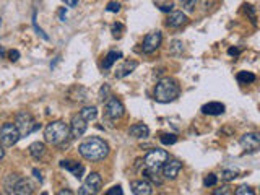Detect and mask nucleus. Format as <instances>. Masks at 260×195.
<instances>
[{"label": "nucleus", "instance_id": "obj_27", "mask_svg": "<svg viewBox=\"0 0 260 195\" xmlns=\"http://www.w3.org/2000/svg\"><path fill=\"white\" fill-rule=\"evenodd\" d=\"M255 80H257V77H255L252 72H239L238 73V81L241 85H249V83H254Z\"/></svg>", "mask_w": 260, "mask_h": 195}, {"label": "nucleus", "instance_id": "obj_4", "mask_svg": "<svg viewBox=\"0 0 260 195\" xmlns=\"http://www.w3.org/2000/svg\"><path fill=\"white\" fill-rule=\"evenodd\" d=\"M15 125H17V129H18V132H20L21 136H28L30 134L36 132L41 127V124H37V122L35 120V117H33L30 112H26V111L17 114Z\"/></svg>", "mask_w": 260, "mask_h": 195}, {"label": "nucleus", "instance_id": "obj_3", "mask_svg": "<svg viewBox=\"0 0 260 195\" xmlns=\"http://www.w3.org/2000/svg\"><path fill=\"white\" fill-rule=\"evenodd\" d=\"M69 136H70V129H69V125L62 120L51 122L44 129V138L47 143H51V145L59 146L64 143L65 140H69Z\"/></svg>", "mask_w": 260, "mask_h": 195}, {"label": "nucleus", "instance_id": "obj_26", "mask_svg": "<svg viewBox=\"0 0 260 195\" xmlns=\"http://www.w3.org/2000/svg\"><path fill=\"white\" fill-rule=\"evenodd\" d=\"M184 42L181 41V39H174V41L171 42V47H169V54L171 56H182L184 54Z\"/></svg>", "mask_w": 260, "mask_h": 195}, {"label": "nucleus", "instance_id": "obj_16", "mask_svg": "<svg viewBox=\"0 0 260 195\" xmlns=\"http://www.w3.org/2000/svg\"><path fill=\"white\" fill-rule=\"evenodd\" d=\"M33 192H35V184L30 179H23V177L18 179L15 189H13V194H18V195H30Z\"/></svg>", "mask_w": 260, "mask_h": 195}, {"label": "nucleus", "instance_id": "obj_13", "mask_svg": "<svg viewBox=\"0 0 260 195\" xmlns=\"http://www.w3.org/2000/svg\"><path fill=\"white\" fill-rule=\"evenodd\" d=\"M60 168L65 171H70L76 179H81V176L85 173V166H81L78 161H74V159H62Z\"/></svg>", "mask_w": 260, "mask_h": 195}, {"label": "nucleus", "instance_id": "obj_43", "mask_svg": "<svg viewBox=\"0 0 260 195\" xmlns=\"http://www.w3.org/2000/svg\"><path fill=\"white\" fill-rule=\"evenodd\" d=\"M33 174L36 176V179H39V182H42V176H41V173L37 169H33Z\"/></svg>", "mask_w": 260, "mask_h": 195}, {"label": "nucleus", "instance_id": "obj_24", "mask_svg": "<svg viewBox=\"0 0 260 195\" xmlns=\"http://www.w3.org/2000/svg\"><path fill=\"white\" fill-rule=\"evenodd\" d=\"M122 57V54L120 52H117V51H111L108 56H106V58H104V63H103V67L106 68V70H109L111 67L114 65L115 62H117V58H120Z\"/></svg>", "mask_w": 260, "mask_h": 195}, {"label": "nucleus", "instance_id": "obj_8", "mask_svg": "<svg viewBox=\"0 0 260 195\" xmlns=\"http://www.w3.org/2000/svg\"><path fill=\"white\" fill-rule=\"evenodd\" d=\"M101 187H103V179L98 173H91L88 177H86L85 185L78 190L80 195H91V194H98Z\"/></svg>", "mask_w": 260, "mask_h": 195}, {"label": "nucleus", "instance_id": "obj_2", "mask_svg": "<svg viewBox=\"0 0 260 195\" xmlns=\"http://www.w3.org/2000/svg\"><path fill=\"white\" fill-rule=\"evenodd\" d=\"M179 93H181V86H179V83H177V80L166 77L156 83L155 99L158 102H171L179 96Z\"/></svg>", "mask_w": 260, "mask_h": 195}, {"label": "nucleus", "instance_id": "obj_6", "mask_svg": "<svg viewBox=\"0 0 260 195\" xmlns=\"http://www.w3.org/2000/svg\"><path fill=\"white\" fill-rule=\"evenodd\" d=\"M20 138H21V135H20V132H18L15 124L7 122V124L2 125V129H0V145L13 146Z\"/></svg>", "mask_w": 260, "mask_h": 195}, {"label": "nucleus", "instance_id": "obj_42", "mask_svg": "<svg viewBox=\"0 0 260 195\" xmlns=\"http://www.w3.org/2000/svg\"><path fill=\"white\" fill-rule=\"evenodd\" d=\"M59 18L62 20V21H65V8H60L59 10Z\"/></svg>", "mask_w": 260, "mask_h": 195}, {"label": "nucleus", "instance_id": "obj_12", "mask_svg": "<svg viewBox=\"0 0 260 195\" xmlns=\"http://www.w3.org/2000/svg\"><path fill=\"white\" fill-rule=\"evenodd\" d=\"M241 146L247 151H257L260 146V135L259 134H245L241 136Z\"/></svg>", "mask_w": 260, "mask_h": 195}, {"label": "nucleus", "instance_id": "obj_29", "mask_svg": "<svg viewBox=\"0 0 260 195\" xmlns=\"http://www.w3.org/2000/svg\"><path fill=\"white\" fill-rule=\"evenodd\" d=\"M197 2H199V0H182V8H184L187 13H192L195 10Z\"/></svg>", "mask_w": 260, "mask_h": 195}, {"label": "nucleus", "instance_id": "obj_17", "mask_svg": "<svg viewBox=\"0 0 260 195\" xmlns=\"http://www.w3.org/2000/svg\"><path fill=\"white\" fill-rule=\"evenodd\" d=\"M186 23H187V17L184 12H172L166 20V24L169 28H181Z\"/></svg>", "mask_w": 260, "mask_h": 195}, {"label": "nucleus", "instance_id": "obj_38", "mask_svg": "<svg viewBox=\"0 0 260 195\" xmlns=\"http://www.w3.org/2000/svg\"><path fill=\"white\" fill-rule=\"evenodd\" d=\"M8 57H10V60H12V62H17L18 58H20V52H18L17 49H12V51L8 52Z\"/></svg>", "mask_w": 260, "mask_h": 195}, {"label": "nucleus", "instance_id": "obj_34", "mask_svg": "<svg viewBox=\"0 0 260 195\" xmlns=\"http://www.w3.org/2000/svg\"><path fill=\"white\" fill-rule=\"evenodd\" d=\"M238 177V173H236V171H223V173H221V179H224V180H233V179H236Z\"/></svg>", "mask_w": 260, "mask_h": 195}, {"label": "nucleus", "instance_id": "obj_32", "mask_svg": "<svg viewBox=\"0 0 260 195\" xmlns=\"http://www.w3.org/2000/svg\"><path fill=\"white\" fill-rule=\"evenodd\" d=\"M124 24L122 23H114L112 28H111V31H112V36L114 38H120L122 36V31H124Z\"/></svg>", "mask_w": 260, "mask_h": 195}, {"label": "nucleus", "instance_id": "obj_25", "mask_svg": "<svg viewBox=\"0 0 260 195\" xmlns=\"http://www.w3.org/2000/svg\"><path fill=\"white\" fill-rule=\"evenodd\" d=\"M143 176H145V179L151 180V182H153V184H156V185H161V184H163V179L160 177V174H158V171H156V169L147 168L145 171H143Z\"/></svg>", "mask_w": 260, "mask_h": 195}, {"label": "nucleus", "instance_id": "obj_37", "mask_svg": "<svg viewBox=\"0 0 260 195\" xmlns=\"http://www.w3.org/2000/svg\"><path fill=\"white\" fill-rule=\"evenodd\" d=\"M106 195H122V187L120 185H114L112 189H109Z\"/></svg>", "mask_w": 260, "mask_h": 195}, {"label": "nucleus", "instance_id": "obj_33", "mask_svg": "<svg viewBox=\"0 0 260 195\" xmlns=\"http://www.w3.org/2000/svg\"><path fill=\"white\" fill-rule=\"evenodd\" d=\"M234 194H236V195H254L255 192L249 187V185H241V187L236 189Z\"/></svg>", "mask_w": 260, "mask_h": 195}, {"label": "nucleus", "instance_id": "obj_21", "mask_svg": "<svg viewBox=\"0 0 260 195\" xmlns=\"http://www.w3.org/2000/svg\"><path fill=\"white\" fill-rule=\"evenodd\" d=\"M30 155L35 159H41L42 156L46 155V145L42 141H35V143L30 145Z\"/></svg>", "mask_w": 260, "mask_h": 195}, {"label": "nucleus", "instance_id": "obj_41", "mask_svg": "<svg viewBox=\"0 0 260 195\" xmlns=\"http://www.w3.org/2000/svg\"><path fill=\"white\" fill-rule=\"evenodd\" d=\"M229 56H239V49H234V47H231L229 51H228Z\"/></svg>", "mask_w": 260, "mask_h": 195}, {"label": "nucleus", "instance_id": "obj_30", "mask_svg": "<svg viewBox=\"0 0 260 195\" xmlns=\"http://www.w3.org/2000/svg\"><path fill=\"white\" fill-rule=\"evenodd\" d=\"M109 96H111V88H109L108 83H104V85L101 86V90H99V99L104 102Z\"/></svg>", "mask_w": 260, "mask_h": 195}, {"label": "nucleus", "instance_id": "obj_39", "mask_svg": "<svg viewBox=\"0 0 260 195\" xmlns=\"http://www.w3.org/2000/svg\"><path fill=\"white\" fill-rule=\"evenodd\" d=\"M213 194H215V195H221V194H223V195H228V194H231V190H229L228 185H224V187H221V189H216Z\"/></svg>", "mask_w": 260, "mask_h": 195}, {"label": "nucleus", "instance_id": "obj_1", "mask_svg": "<svg viewBox=\"0 0 260 195\" xmlns=\"http://www.w3.org/2000/svg\"><path fill=\"white\" fill-rule=\"evenodd\" d=\"M78 153L88 161H101L109 155V145L98 136H91L78 146Z\"/></svg>", "mask_w": 260, "mask_h": 195}, {"label": "nucleus", "instance_id": "obj_31", "mask_svg": "<svg viewBox=\"0 0 260 195\" xmlns=\"http://www.w3.org/2000/svg\"><path fill=\"white\" fill-rule=\"evenodd\" d=\"M216 182H218V176H216V174H208L204 179L205 187H213V185H216Z\"/></svg>", "mask_w": 260, "mask_h": 195}, {"label": "nucleus", "instance_id": "obj_19", "mask_svg": "<svg viewBox=\"0 0 260 195\" xmlns=\"http://www.w3.org/2000/svg\"><path fill=\"white\" fill-rule=\"evenodd\" d=\"M129 135L133 138H147L150 135V129L145 124H135L129 129Z\"/></svg>", "mask_w": 260, "mask_h": 195}, {"label": "nucleus", "instance_id": "obj_9", "mask_svg": "<svg viewBox=\"0 0 260 195\" xmlns=\"http://www.w3.org/2000/svg\"><path fill=\"white\" fill-rule=\"evenodd\" d=\"M161 41H163V34L161 31H151V33H148L145 39H143V52L145 54H153V52H156L158 49H160L161 46Z\"/></svg>", "mask_w": 260, "mask_h": 195}, {"label": "nucleus", "instance_id": "obj_45", "mask_svg": "<svg viewBox=\"0 0 260 195\" xmlns=\"http://www.w3.org/2000/svg\"><path fill=\"white\" fill-rule=\"evenodd\" d=\"M2 54H3V47L0 46V56H2Z\"/></svg>", "mask_w": 260, "mask_h": 195}, {"label": "nucleus", "instance_id": "obj_40", "mask_svg": "<svg viewBox=\"0 0 260 195\" xmlns=\"http://www.w3.org/2000/svg\"><path fill=\"white\" fill-rule=\"evenodd\" d=\"M62 2H64L67 7H75V5L78 3V0H62Z\"/></svg>", "mask_w": 260, "mask_h": 195}, {"label": "nucleus", "instance_id": "obj_11", "mask_svg": "<svg viewBox=\"0 0 260 195\" xmlns=\"http://www.w3.org/2000/svg\"><path fill=\"white\" fill-rule=\"evenodd\" d=\"M163 176H165L166 179H176L177 176H179L181 173V169H182V163L181 161H177V159H167L165 164H163Z\"/></svg>", "mask_w": 260, "mask_h": 195}, {"label": "nucleus", "instance_id": "obj_23", "mask_svg": "<svg viewBox=\"0 0 260 195\" xmlns=\"http://www.w3.org/2000/svg\"><path fill=\"white\" fill-rule=\"evenodd\" d=\"M18 179H20V176L18 174H8L5 180H3V187L7 189V194H13V189H15Z\"/></svg>", "mask_w": 260, "mask_h": 195}, {"label": "nucleus", "instance_id": "obj_35", "mask_svg": "<svg viewBox=\"0 0 260 195\" xmlns=\"http://www.w3.org/2000/svg\"><path fill=\"white\" fill-rule=\"evenodd\" d=\"M106 10L111 13H117L119 10H120V3L119 2H109L108 3V7H106Z\"/></svg>", "mask_w": 260, "mask_h": 195}, {"label": "nucleus", "instance_id": "obj_22", "mask_svg": "<svg viewBox=\"0 0 260 195\" xmlns=\"http://www.w3.org/2000/svg\"><path fill=\"white\" fill-rule=\"evenodd\" d=\"M80 116L83 117L86 122H91V120H94L96 117H98V109H96L94 106H86V107H83V109L80 111Z\"/></svg>", "mask_w": 260, "mask_h": 195}, {"label": "nucleus", "instance_id": "obj_36", "mask_svg": "<svg viewBox=\"0 0 260 195\" xmlns=\"http://www.w3.org/2000/svg\"><path fill=\"white\" fill-rule=\"evenodd\" d=\"M33 26H35V29H36V31H37V33H39V34H41V36L46 39V41H47V39H49V36H47V34H46L44 31H42V29H41L39 26H37V23H36V13H35V15H33Z\"/></svg>", "mask_w": 260, "mask_h": 195}, {"label": "nucleus", "instance_id": "obj_7", "mask_svg": "<svg viewBox=\"0 0 260 195\" xmlns=\"http://www.w3.org/2000/svg\"><path fill=\"white\" fill-rule=\"evenodd\" d=\"M125 114V107L120 102L117 98L109 96L108 99L104 101V116L111 120H117Z\"/></svg>", "mask_w": 260, "mask_h": 195}, {"label": "nucleus", "instance_id": "obj_20", "mask_svg": "<svg viewBox=\"0 0 260 195\" xmlns=\"http://www.w3.org/2000/svg\"><path fill=\"white\" fill-rule=\"evenodd\" d=\"M69 98L75 102H83L86 99V90L80 85L72 86L70 91H69Z\"/></svg>", "mask_w": 260, "mask_h": 195}, {"label": "nucleus", "instance_id": "obj_44", "mask_svg": "<svg viewBox=\"0 0 260 195\" xmlns=\"http://www.w3.org/2000/svg\"><path fill=\"white\" fill-rule=\"evenodd\" d=\"M3 156H5V150H3V145H0V161L3 159Z\"/></svg>", "mask_w": 260, "mask_h": 195}, {"label": "nucleus", "instance_id": "obj_10", "mask_svg": "<svg viewBox=\"0 0 260 195\" xmlns=\"http://www.w3.org/2000/svg\"><path fill=\"white\" fill-rule=\"evenodd\" d=\"M69 129H70L72 138H78V136L83 135L86 129H88V122H86L80 114H76V116H74V119H72Z\"/></svg>", "mask_w": 260, "mask_h": 195}, {"label": "nucleus", "instance_id": "obj_5", "mask_svg": "<svg viewBox=\"0 0 260 195\" xmlns=\"http://www.w3.org/2000/svg\"><path fill=\"white\" fill-rule=\"evenodd\" d=\"M169 159V155H167V151L165 150H160V148H155V150H150L145 156V166L150 169H156L160 171L163 168V164L166 163V161Z\"/></svg>", "mask_w": 260, "mask_h": 195}, {"label": "nucleus", "instance_id": "obj_18", "mask_svg": "<svg viewBox=\"0 0 260 195\" xmlns=\"http://www.w3.org/2000/svg\"><path fill=\"white\" fill-rule=\"evenodd\" d=\"M138 63L135 60H125L122 65L117 68V72H115V78H125L127 75H130L133 70L137 68Z\"/></svg>", "mask_w": 260, "mask_h": 195}, {"label": "nucleus", "instance_id": "obj_15", "mask_svg": "<svg viewBox=\"0 0 260 195\" xmlns=\"http://www.w3.org/2000/svg\"><path fill=\"white\" fill-rule=\"evenodd\" d=\"M224 111H226V106L223 102H218V101H211L202 106V112L206 116H221Z\"/></svg>", "mask_w": 260, "mask_h": 195}, {"label": "nucleus", "instance_id": "obj_14", "mask_svg": "<svg viewBox=\"0 0 260 195\" xmlns=\"http://www.w3.org/2000/svg\"><path fill=\"white\" fill-rule=\"evenodd\" d=\"M130 189H132V194H135V195H150V194H153L151 184L148 182L147 179L132 180V182H130Z\"/></svg>", "mask_w": 260, "mask_h": 195}, {"label": "nucleus", "instance_id": "obj_28", "mask_svg": "<svg viewBox=\"0 0 260 195\" xmlns=\"http://www.w3.org/2000/svg\"><path fill=\"white\" fill-rule=\"evenodd\" d=\"M160 140H161L163 145H174L177 141V136L174 134H163L160 136Z\"/></svg>", "mask_w": 260, "mask_h": 195}]
</instances>
